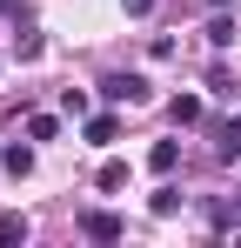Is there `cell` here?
Wrapping results in <instances>:
<instances>
[{
	"label": "cell",
	"mask_w": 241,
	"mask_h": 248,
	"mask_svg": "<svg viewBox=\"0 0 241 248\" xmlns=\"http://www.w3.org/2000/svg\"><path fill=\"white\" fill-rule=\"evenodd\" d=\"M174 161H181L174 141H154V148H148V168H154V174H174Z\"/></svg>",
	"instance_id": "8992f818"
},
{
	"label": "cell",
	"mask_w": 241,
	"mask_h": 248,
	"mask_svg": "<svg viewBox=\"0 0 241 248\" xmlns=\"http://www.w3.org/2000/svg\"><path fill=\"white\" fill-rule=\"evenodd\" d=\"M80 235H87V242H120L127 228H120V215H107V208H87V215H80Z\"/></svg>",
	"instance_id": "7a4b0ae2"
},
{
	"label": "cell",
	"mask_w": 241,
	"mask_h": 248,
	"mask_svg": "<svg viewBox=\"0 0 241 248\" xmlns=\"http://www.w3.org/2000/svg\"><path fill=\"white\" fill-rule=\"evenodd\" d=\"M214 7H235V0H214Z\"/></svg>",
	"instance_id": "9a60e30c"
},
{
	"label": "cell",
	"mask_w": 241,
	"mask_h": 248,
	"mask_svg": "<svg viewBox=\"0 0 241 248\" xmlns=\"http://www.w3.org/2000/svg\"><path fill=\"white\" fill-rule=\"evenodd\" d=\"M80 134H87L94 148H107V141L120 134V114H87V127H80Z\"/></svg>",
	"instance_id": "277c9868"
},
{
	"label": "cell",
	"mask_w": 241,
	"mask_h": 248,
	"mask_svg": "<svg viewBox=\"0 0 241 248\" xmlns=\"http://www.w3.org/2000/svg\"><path fill=\"white\" fill-rule=\"evenodd\" d=\"M120 7H127V20H148L154 14V0H120Z\"/></svg>",
	"instance_id": "4fadbf2b"
},
{
	"label": "cell",
	"mask_w": 241,
	"mask_h": 248,
	"mask_svg": "<svg viewBox=\"0 0 241 248\" xmlns=\"http://www.w3.org/2000/svg\"><path fill=\"white\" fill-rule=\"evenodd\" d=\"M7 174H14V181L34 174V148H7Z\"/></svg>",
	"instance_id": "ba28073f"
},
{
	"label": "cell",
	"mask_w": 241,
	"mask_h": 248,
	"mask_svg": "<svg viewBox=\"0 0 241 248\" xmlns=\"http://www.w3.org/2000/svg\"><path fill=\"white\" fill-rule=\"evenodd\" d=\"M27 235H34V228H27V215H20V208H0V248H20Z\"/></svg>",
	"instance_id": "3957f363"
},
{
	"label": "cell",
	"mask_w": 241,
	"mask_h": 248,
	"mask_svg": "<svg viewBox=\"0 0 241 248\" xmlns=\"http://www.w3.org/2000/svg\"><path fill=\"white\" fill-rule=\"evenodd\" d=\"M235 41V20H228V14H214V27H208V47H228Z\"/></svg>",
	"instance_id": "8fae6325"
},
{
	"label": "cell",
	"mask_w": 241,
	"mask_h": 248,
	"mask_svg": "<svg viewBox=\"0 0 241 248\" xmlns=\"http://www.w3.org/2000/svg\"><path fill=\"white\" fill-rule=\"evenodd\" d=\"M14 7H20V0H0V14H14Z\"/></svg>",
	"instance_id": "5bb4252c"
},
{
	"label": "cell",
	"mask_w": 241,
	"mask_h": 248,
	"mask_svg": "<svg viewBox=\"0 0 241 248\" xmlns=\"http://www.w3.org/2000/svg\"><path fill=\"white\" fill-rule=\"evenodd\" d=\"M0 161H7V148H0Z\"/></svg>",
	"instance_id": "2e32d148"
},
{
	"label": "cell",
	"mask_w": 241,
	"mask_h": 248,
	"mask_svg": "<svg viewBox=\"0 0 241 248\" xmlns=\"http://www.w3.org/2000/svg\"><path fill=\"white\" fill-rule=\"evenodd\" d=\"M167 114H174V127H195V121H201V101H195V94H174Z\"/></svg>",
	"instance_id": "5b68a950"
},
{
	"label": "cell",
	"mask_w": 241,
	"mask_h": 248,
	"mask_svg": "<svg viewBox=\"0 0 241 248\" xmlns=\"http://www.w3.org/2000/svg\"><path fill=\"white\" fill-rule=\"evenodd\" d=\"M54 134H60L54 114H34V121H27V141H54Z\"/></svg>",
	"instance_id": "30bf717a"
},
{
	"label": "cell",
	"mask_w": 241,
	"mask_h": 248,
	"mask_svg": "<svg viewBox=\"0 0 241 248\" xmlns=\"http://www.w3.org/2000/svg\"><path fill=\"white\" fill-rule=\"evenodd\" d=\"M228 228L241 235V202H221V208H214V235H228Z\"/></svg>",
	"instance_id": "52a82bcc"
},
{
	"label": "cell",
	"mask_w": 241,
	"mask_h": 248,
	"mask_svg": "<svg viewBox=\"0 0 241 248\" xmlns=\"http://www.w3.org/2000/svg\"><path fill=\"white\" fill-rule=\"evenodd\" d=\"M148 208H154V215H181V188H161Z\"/></svg>",
	"instance_id": "7c38bea8"
},
{
	"label": "cell",
	"mask_w": 241,
	"mask_h": 248,
	"mask_svg": "<svg viewBox=\"0 0 241 248\" xmlns=\"http://www.w3.org/2000/svg\"><path fill=\"white\" fill-rule=\"evenodd\" d=\"M148 94H154V87L141 81V74H107V81H101V101H107V108H141Z\"/></svg>",
	"instance_id": "6da1fadb"
},
{
	"label": "cell",
	"mask_w": 241,
	"mask_h": 248,
	"mask_svg": "<svg viewBox=\"0 0 241 248\" xmlns=\"http://www.w3.org/2000/svg\"><path fill=\"white\" fill-rule=\"evenodd\" d=\"M101 188H107V195L127 188V161H101Z\"/></svg>",
	"instance_id": "9c48e42d"
}]
</instances>
